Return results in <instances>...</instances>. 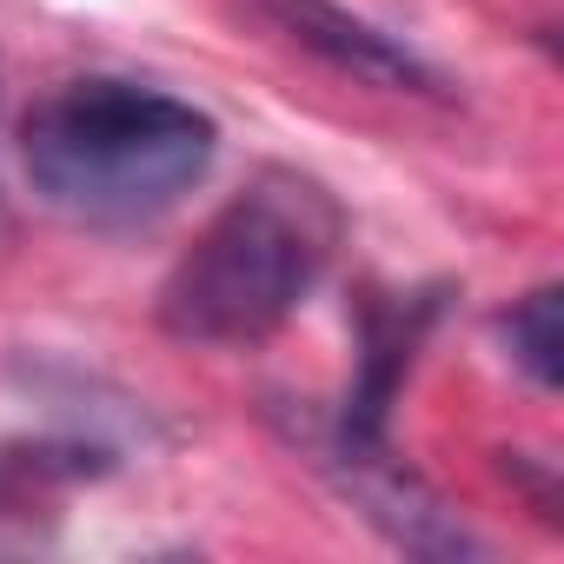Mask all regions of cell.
Listing matches in <instances>:
<instances>
[{
    "mask_svg": "<svg viewBox=\"0 0 564 564\" xmlns=\"http://www.w3.org/2000/svg\"><path fill=\"white\" fill-rule=\"evenodd\" d=\"M445 313V293H372L359 306V372L346 386V405H339V425H333V458L339 452H372L386 445L392 432V399L425 346V333L438 326Z\"/></svg>",
    "mask_w": 564,
    "mask_h": 564,
    "instance_id": "cell-3",
    "label": "cell"
},
{
    "mask_svg": "<svg viewBox=\"0 0 564 564\" xmlns=\"http://www.w3.org/2000/svg\"><path fill=\"white\" fill-rule=\"evenodd\" d=\"M252 8H259L279 34H286L293 47L319 54L333 74H346V80H359V87H379V94H425V100L445 94V80H438L432 61H419V54H412L405 41H392L386 28L346 14L339 0H252Z\"/></svg>",
    "mask_w": 564,
    "mask_h": 564,
    "instance_id": "cell-4",
    "label": "cell"
},
{
    "mask_svg": "<svg viewBox=\"0 0 564 564\" xmlns=\"http://www.w3.org/2000/svg\"><path fill=\"white\" fill-rule=\"evenodd\" d=\"M498 333L511 339V359L524 366V379L538 392H557L564 379V326H557V286L524 293L511 313H498Z\"/></svg>",
    "mask_w": 564,
    "mask_h": 564,
    "instance_id": "cell-5",
    "label": "cell"
},
{
    "mask_svg": "<svg viewBox=\"0 0 564 564\" xmlns=\"http://www.w3.org/2000/svg\"><path fill=\"white\" fill-rule=\"evenodd\" d=\"M346 213L326 180L259 166L160 279V326L186 346H259L326 279Z\"/></svg>",
    "mask_w": 564,
    "mask_h": 564,
    "instance_id": "cell-2",
    "label": "cell"
},
{
    "mask_svg": "<svg viewBox=\"0 0 564 564\" xmlns=\"http://www.w3.org/2000/svg\"><path fill=\"white\" fill-rule=\"evenodd\" d=\"M213 153H219L213 113L113 74L61 80L21 120L28 186L80 226L160 219L206 180Z\"/></svg>",
    "mask_w": 564,
    "mask_h": 564,
    "instance_id": "cell-1",
    "label": "cell"
}]
</instances>
